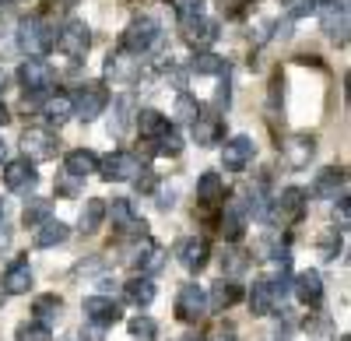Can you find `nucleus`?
I'll use <instances>...</instances> for the list:
<instances>
[{"label":"nucleus","mask_w":351,"mask_h":341,"mask_svg":"<svg viewBox=\"0 0 351 341\" xmlns=\"http://www.w3.org/2000/svg\"><path fill=\"white\" fill-rule=\"evenodd\" d=\"M123 292H127V299H130V303H137V306H148V303L155 299V281H152L148 274L130 278L127 285H123Z\"/></svg>","instance_id":"nucleus-31"},{"label":"nucleus","mask_w":351,"mask_h":341,"mask_svg":"<svg viewBox=\"0 0 351 341\" xmlns=\"http://www.w3.org/2000/svg\"><path fill=\"white\" fill-rule=\"evenodd\" d=\"M0 162H8V145L0 141Z\"/></svg>","instance_id":"nucleus-51"},{"label":"nucleus","mask_w":351,"mask_h":341,"mask_svg":"<svg viewBox=\"0 0 351 341\" xmlns=\"http://www.w3.org/2000/svg\"><path fill=\"white\" fill-rule=\"evenodd\" d=\"M295 296H299V303H306V306H316L319 299H324V278H319V271H302L299 278H295Z\"/></svg>","instance_id":"nucleus-22"},{"label":"nucleus","mask_w":351,"mask_h":341,"mask_svg":"<svg viewBox=\"0 0 351 341\" xmlns=\"http://www.w3.org/2000/svg\"><path fill=\"white\" fill-rule=\"evenodd\" d=\"M120 317H123V309H120V303H116V299H109V296H88L84 299V320L88 324L112 327Z\"/></svg>","instance_id":"nucleus-9"},{"label":"nucleus","mask_w":351,"mask_h":341,"mask_svg":"<svg viewBox=\"0 0 351 341\" xmlns=\"http://www.w3.org/2000/svg\"><path fill=\"white\" fill-rule=\"evenodd\" d=\"M180 152H183V137L176 134L172 127L155 137V155H180Z\"/></svg>","instance_id":"nucleus-38"},{"label":"nucleus","mask_w":351,"mask_h":341,"mask_svg":"<svg viewBox=\"0 0 351 341\" xmlns=\"http://www.w3.org/2000/svg\"><path fill=\"white\" fill-rule=\"evenodd\" d=\"M130 334L141 338V341H155V338H158V324H155L152 317H144V314H141V317L130 320Z\"/></svg>","instance_id":"nucleus-42"},{"label":"nucleus","mask_w":351,"mask_h":341,"mask_svg":"<svg viewBox=\"0 0 351 341\" xmlns=\"http://www.w3.org/2000/svg\"><path fill=\"white\" fill-rule=\"evenodd\" d=\"M120 43H123V49L134 53V56L148 53V49L158 43V21H155V18H134V21L127 25V32H123Z\"/></svg>","instance_id":"nucleus-3"},{"label":"nucleus","mask_w":351,"mask_h":341,"mask_svg":"<svg viewBox=\"0 0 351 341\" xmlns=\"http://www.w3.org/2000/svg\"><path fill=\"white\" fill-rule=\"evenodd\" d=\"M134 183H137V190H144V193L155 190V176L148 173V169H141V176H134Z\"/></svg>","instance_id":"nucleus-47"},{"label":"nucleus","mask_w":351,"mask_h":341,"mask_svg":"<svg viewBox=\"0 0 351 341\" xmlns=\"http://www.w3.org/2000/svg\"><path fill=\"white\" fill-rule=\"evenodd\" d=\"M243 229H246V201L232 197V201H225V211H221V236L239 239Z\"/></svg>","instance_id":"nucleus-17"},{"label":"nucleus","mask_w":351,"mask_h":341,"mask_svg":"<svg viewBox=\"0 0 351 341\" xmlns=\"http://www.w3.org/2000/svg\"><path fill=\"white\" fill-rule=\"evenodd\" d=\"M106 102H109V95H106V89H102V84H84V89L77 92V99H74V113H77V117L88 124V120L102 117Z\"/></svg>","instance_id":"nucleus-12"},{"label":"nucleus","mask_w":351,"mask_h":341,"mask_svg":"<svg viewBox=\"0 0 351 341\" xmlns=\"http://www.w3.org/2000/svg\"><path fill=\"white\" fill-rule=\"evenodd\" d=\"M102 222H106V201H99V197L84 201V208H81V233H99Z\"/></svg>","instance_id":"nucleus-32"},{"label":"nucleus","mask_w":351,"mask_h":341,"mask_svg":"<svg viewBox=\"0 0 351 341\" xmlns=\"http://www.w3.org/2000/svg\"><path fill=\"white\" fill-rule=\"evenodd\" d=\"M106 338V327H99V324H84L81 327V341H102Z\"/></svg>","instance_id":"nucleus-44"},{"label":"nucleus","mask_w":351,"mask_h":341,"mask_svg":"<svg viewBox=\"0 0 351 341\" xmlns=\"http://www.w3.org/2000/svg\"><path fill=\"white\" fill-rule=\"evenodd\" d=\"M18 81H21V89H25V99H32V95H43V92L53 89L56 74H53V67L43 64V60H25L21 71H18Z\"/></svg>","instance_id":"nucleus-4"},{"label":"nucleus","mask_w":351,"mask_h":341,"mask_svg":"<svg viewBox=\"0 0 351 341\" xmlns=\"http://www.w3.org/2000/svg\"><path fill=\"white\" fill-rule=\"evenodd\" d=\"M253 152H256V145H253L246 134H239V137H232L228 145H225L221 165L228 169V173H243V169L250 165V158H253Z\"/></svg>","instance_id":"nucleus-14"},{"label":"nucleus","mask_w":351,"mask_h":341,"mask_svg":"<svg viewBox=\"0 0 351 341\" xmlns=\"http://www.w3.org/2000/svg\"><path fill=\"white\" fill-rule=\"evenodd\" d=\"M274 306H278V296H274V289H271V281H267V278L253 281V292H250V309H253V317L274 314Z\"/></svg>","instance_id":"nucleus-23"},{"label":"nucleus","mask_w":351,"mask_h":341,"mask_svg":"<svg viewBox=\"0 0 351 341\" xmlns=\"http://www.w3.org/2000/svg\"><path fill=\"white\" fill-rule=\"evenodd\" d=\"M337 218H341V229H348V222H351V208H348V197H344V193L337 197Z\"/></svg>","instance_id":"nucleus-46"},{"label":"nucleus","mask_w":351,"mask_h":341,"mask_svg":"<svg viewBox=\"0 0 351 341\" xmlns=\"http://www.w3.org/2000/svg\"><path fill=\"white\" fill-rule=\"evenodd\" d=\"M246 4H250V0H221V11H225L228 18H236V14L246 11Z\"/></svg>","instance_id":"nucleus-45"},{"label":"nucleus","mask_w":351,"mask_h":341,"mask_svg":"<svg viewBox=\"0 0 351 341\" xmlns=\"http://www.w3.org/2000/svg\"><path fill=\"white\" fill-rule=\"evenodd\" d=\"M215 102H218V109H228V102H232V92H228V81H221V89H218Z\"/></svg>","instance_id":"nucleus-48"},{"label":"nucleus","mask_w":351,"mask_h":341,"mask_svg":"<svg viewBox=\"0 0 351 341\" xmlns=\"http://www.w3.org/2000/svg\"><path fill=\"white\" fill-rule=\"evenodd\" d=\"M49 211H53V204L49 201H32L25 208V215H21V222L28 225V229H39V225L49 218Z\"/></svg>","instance_id":"nucleus-39"},{"label":"nucleus","mask_w":351,"mask_h":341,"mask_svg":"<svg viewBox=\"0 0 351 341\" xmlns=\"http://www.w3.org/2000/svg\"><path fill=\"white\" fill-rule=\"evenodd\" d=\"M28 289H32V268H28L25 257L11 261L8 271H4V292L8 296H25Z\"/></svg>","instance_id":"nucleus-19"},{"label":"nucleus","mask_w":351,"mask_h":341,"mask_svg":"<svg viewBox=\"0 0 351 341\" xmlns=\"http://www.w3.org/2000/svg\"><path fill=\"white\" fill-rule=\"evenodd\" d=\"M193 137H197V145H204V148L221 145L225 120H221V117H197V120H193Z\"/></svg>","instance_id":"nucleus-20"},{"label":"nucleus","mask_w":351,"mask_h":341,"mask_svg":"<svg viewBox=\"0 0 351 341\" xmlns=\"http://www.w3.org/2000/svg\"><path fill=\"white\" fill-rule=\"evenodd\" d=\"M56 8H74V4H81V0H53Z\"/></svg>","instance_id":"nucleus-49"},{"label":"nucleus","mask_w":351,"mask_h":341,"mask_svg":"<svg viewBox=\"0 0 351 341\" xmlns=\"http://www.w3.org/2000/svg\"><path fill=\"white\" fill-rule=\"evenodd\" d=\"M324 32L334 39V43H344L348 39V8L344 4H330L324 11Z\"/></svg>","instance_id":"nucleus-25"},{"label":"nucleus","mask_w":351,"mask_h":341,"mask_svg":"<svg viewBox=\"0 0 351 341\" xmlns=\"http://www.w3.org/2000/svg\"><path fill=\"white\" fill-rule=\"evenodd\" d=\"M180 341H200V338H180Z\"/></svg>","instance_id":"nucleus-54"},{"label":"nucleus","mask_w":351,"mask_h":341,"mask_svg":"<svg viewBox=\"0 0 351 341\" xmlns=\"http://www.w3.org/2000/svg\"><path fill=\"white\" fill-rule=\"evenodd\" d=\"M64 169L71 176H92V173H99V158H95V152H88V148H77V152H71L67 158H64Z\"/></svg>","instance_id":"nucleus-26"},{"label":"nucleus","mask_w":351,"mask_h":341,"mask_svg":"<svg viewBox=\"0 0 351 341\" xmlns=\"http://www.w3.org/2000/svg\"><path fill=\"white\" fill-rule=\"evenodd\" d=\"M316 155V137L313 134H291L281 145V158L288 169H306Z\"/></svg>","instance_id":"nucleus-8"},{"label":"nucleus","mask_w":351,"mask_h":341,"mask_svg":"<svg viewBox=\"0 0 351 341\" xmlns=\"http://www.w3.org/2000/svg\"><path fill=\"white\" fill-rule=\"evenodd\" d=\"M176 257H180V264L190 271V274H197V271H204L208 268V257H211V246H208V239H183L180 246H176Z\"/></svg>","instance_id":"nucleus-15"},{"label":"nucleus","mask_w":351,"mask_h":341,"mask_svg":"<svg viewBox=\"0 0 351 341\" xmlns=\"http://www.w3.org/2000/svg\"><path fill=\"white\" fill-rule=\"evenodd\" d=\"M162 257H165L162 246H158V243H152V239H144V243L130 253V264H134L141 274H152V271H158V268H162Z\"/></svg>","instance_id":"nucleus-21"},{"label":"nucleus","mask_w":351,"mask_h":341,"mask_svg":"<svg viewBox=\"0 0 351 341\" xmlns=\"http://www.w3.org/2000/svg\"><path fill=\"white\" fill-rule=\"evenodd\" d=\"M4 124H8V109H4V106H0V127H4Z\"/></svg>","instance_id":"nucleus-52"},{"label":"nucleus","mask_w":351,"mask_h":341,"mask_svg":"<svg viewBox=\"0 0 351 341\" xmlns=\"http://www.w3.org/2000/svg\"><path fill=\"white\" fill-rule=\"evenodd\" d=\"M106 78L112 84H120V89H127V84L141 81V60H130V56L116 53V56H109V64H106Z\"/></svg>","instance_id":"nucleus-16"},{"label":"nucleus","mask_w":351,"mask_h":341,"mask_svg":"<svg viewBox=\"0 0 351 341\" xmlns=\"http://www.w3.org/2000/svg\"><path fill=\"white\" fill-rule=\"evenodd\" d=\"M36 169H32V162L28 158H14V162H8L4 165V187L8 190H32L36 187Z\"/></svg>","instance_id":"nucleus-18"},{"label":"nucleus","mask_w":351,"mask_h":341,"mask_svg":"<svg viewBox=\"0 0 351 341\" xmlns=\"http://www.w3.org/2000/svg\"><path fill=\"white\" fill-rule=\"evenodd\" d=\"M56 46H60V53L71 56V60H81V56L92 49V32H88L84 21H67L60 39H56Z\"/></svg>","instance_id":"nucleus-6"},{"label":"nucleus","mask_w":351,"mask_h":341,"mask_svg":"<svg viewBox=\"0 0 351 341\" xmlns=\"http://www.w3.org/2000/svg\"><path fill=\"white\" fill-rule=\"evenodd\" d=\"M14 341H53V334H49V324H39V320H25V324H18V331H14Z\"/></svg>","instance_id":"nucleus-36"},{"label":"nucleus","mask_w":351,"mask_h":341,"mask_svg":"<svg viewBox=\"0 0 351 341\" xmlns=\"http://www.w3.org/2000/svg\"><path fill=\"white\" fill-rule=\"evenodd\" d=\"M190 71L193 74H228V64L221 60V56H215V53H197Z\"/></svg>","instance_id":"nucleus-34"},{"label":"nucleus","mask_w":351,"mask_h":341,"mask_svg":"<svg viewBox=\"0 0 351 341\" xmlns=\"http://www.w3.org/2000/svg\"><path fill=\"white\" fill-rule=\"evenodd\" d=\"M215 341H236V338H232V334H218Z\"/></svg>","instance_id":"nucleus-53"},{"label":"nucleus","mask_w":351,"mask_h":341,"mask_svg":"<svg viewBox=\"0 0 351 341\" xmlns=\"http://www.w3.org/2000/svg\"><path fill=\"white\" fill-rule=\"evenodd\" d=\"M60 296H39L36 299V306H32V314L39 317V324H49V320H56V314H60Z\"/></svg>","instance_id":"nucleus-37"},{"label":"nucleus","mask_w":351,"mask_h":341,"mask_svg":"<svg viewBox=\"0 0 351 341\" xmlns=\"http://www.w3.org/2000/svg\"><path fill=\"white\" fill-rule=\"evenodd\" d=\"M134 99L130 95H120L116 99V109H112V120H109V134L112 137H123L127 130H130V124H134Z\"/></svg>","instance_id":"nucleus-24"},{"label":"nucleus","mask_w":351,"mask_h":341,"mask_svg":"<svg viewBox=\"0 0 351 341\" xmlns=\"http://www.w3.org/2000/svg\"><path fill=\"white\" fill-rule=\"evenodd\" d=\"M106 215L112 218V229L120 233V236H144L148 233V225H144V218L134 211V204L130 201H112V208H106Z\"/></svg>","instance_id":"nucleus-5"},{"label":"nucleus","mask_w":351,"mask_h":341,"mask_svg":"<svg viewBox=\"0 0 351 341\" xmlns=\"http://www.w3.org/2000/svg\"><path fill=\"white\" fill-rule=\"evenodd\" d=\"M221 193H225V187H221L218 173H204L197 180V197H200V201H221Z\"/></svg>","instance_id":"nucleus-35"},{"label":"nucleus","mask_w":351,"mask_h":341,"mask_svg":"<svg viewBox=\"0 0 351 341\" xmlns=\"http://www.w3.org/2000/svg\"><path fill=\"white\" fill-rule=\"evenodd\" d=\"M344 169H337V165H330V169H324L316 180H313V193L316 197H337V190L344 187Z\"/></svg>","instance_id":"nucleus-28"},{"label":"nucleus","mask_w":351,"mask_h":341,"mask_svg":"<svg viewBox=\"0 0 351 341\" xmlns=\"http://www.w3.org/2000/svg\"><path fill=\"white\" fill-rule=\"evenodd\" d=\"M67 236H71V229L64 222H53V218H46L39 229H36V246L39 250H49V246H60V243H67Z\"/></svg>","instance_id":"nucleus-27"},{"label":"nucleus","mask_w":351,"mask_h":341,"mask_svg":"<svg viewBox=\"0 0 351 341\" xmlns=\"http://www.w3.org/2000/svg\"><path fill=\"white\" fill-rule=\"evenodd\" d=\"M53 32H49V25L43 18H25L18 25V46L21 53L28 56V60H39V56H46L53 49Z\"/></svg>","instance_id":"nucleus-1"},{"label":"nucleus","mask_w":351,"mask_h":341,"mask_svg":"<svg viewBox=\"0 0 351 341\" xmlns=\"http://www.w3.org/2000/svg\"><path fill=\"white\" fill-rule=\"evenodd\" d=\"M274 215H278L281 225H295V222L306 215V190H302V187H288V190H281L278 204H274Z\"/></svg>","instance_id":"nucleus-11"},{"label":"nucleus","mask_w":351,"mask_h":341,"mask_svg":"<svg viewBox=\"0 0 351 341\" xmlns=\"http://www.w3.org/2000/svg\"><path fill=\"white\" fill-rule=\"evenodd\" d=\"M204 314H208V296H204L200 285H183L180 296H176V317L183 324H197Z\"/></svg>","instance_id":"nucleus-7"},{"label":"nucleus","mask_w":351,"mask_h":341,"mask_svg":"<svg viewBox=\"0 0 351 341\" xmlns=\"http://www.w3.org/2000/svg\"><path fill=\"white\" fill-rule=\"evenodd\" d=\"M337 253H341V233L337 229L319 233V257H324V261H337Z\"/></svg>","instance_id":"nucleus-41"},{"label":"nucleus","mask_w":351,"mask_h":341,"mask_svg":"<svg viewBox=\"0 0 351 341\" xmlns=\"http://www.w3.org/2000/svg\"><path fill=\"white\" fill-rule=\"evenodd\" d=\"M4 92H8V74L0 71V95H4Z\"/></svg>","instance_id":"nucleus-50"},{"label":"nucleus","mask_w":351,"mask_h":341,"mask_svg":"<svg viewBox=\"0 0 351 341\" xmlns=\"http://www.w3.org/2000/svg\"><path fill=\"white\" fill-rule=\"evenodd\" d=\"M141 158L137 155H130V152H116V155H109L106 162H102V176L106 180H116V183H127V180H134L137 173H141Z\"/></svg>","instance_id":"nucleus-13"},{"label":"nucleus","mask_w":351,"mask_h":341,"mask_svg":"<svg viewBox=\"0 0 351 341\" xmlns=\"http://www.w3.org/2000/svg\"><path fill=\"white\" fill-rule=\"evenodd\" d=\"M43 113H46V120H49V124L60 127L64 120H71V117H74V99H71L67 92H56V95L43 106Z\"/></svg>","instance_id":"nucleus-29"},{"label":"nucleus","mask_w":351,"mask_h":341,"mask_svg":"<svg viewBox=\"0 0 351 341\" xmlns=\"http://www.w3.org/2000/svg\"><path fill=\"white\" fill-rule=\"evenodd\" d=\"M134 124H137V130H141V137H158L162 130H169V120L162 117L158 109H141L137 117H134Z\"/></svg>","instance_id":"nucleus-30"},{"label":"nucleus","mask_w":351,"mask_h":341,"mask_svg":"<svg viewBox=\"0 0 351 341\" xmlns=\"http://www.w3.org/2000/svg\"><path fill=\"white\" fill-rule=\"evenodd\" d=\"M218 39V25L204 14H193V18H183V43L193 46V49H204Z\"/></svg>","instance_id":"nucleus-10"},{"label":"nucleus","mask_w":351,"mask_h":341,"mask_svg":"<svg viewBox=\"0 0 351 341\" xmlns=\"http://www.w3.org/2000/svg\"><path fill=\"white\" fill-rule=\"evenodd\" d=\"M172 117L180 120V124H193V120L200 117V106H197V99H193V95H180V99H176Z\"/></svg>","instance_id":"nucleus-40"},{"label":"nucleus","mask_w":351,"mask_h":341,"mask_svg":"<svg viewBox=\"0 0 351 341\" xmlns=\"http://www.w3.org/2000/svg\"><path fill=\"white\" fill-rule=\"evenodd\" d=\"M243 257H246V253H239V250H232L228 257H225V268H228L232 274H239V271L246 268V261H243Z\"/></svg>","instance_id":"nucleus-43"},{"label":"nucleus","mask_w":351,"mask_h":341,"mask_svg":"<svg viewBox=\"0 0 351 341\" xmlns=\"http://www.w3.org/2000/svg\"><path fill=\"white\" fill-rule=\"evenodd\" d=\"M341 341H348V338H341Z\"/></svg>","instance_id":"nucleus-55"},{"label":"nucleus","mask_w":351,"mask_h":341,"mask_svg":"<svg viewBox=\"0 0 351 341\" xmlns=\"http://www.w3.org/2000/svg\"><path fill=\"white\" fill-rule=\"evenodd\" d=\"M21 148H25L28 162H49V158H56V152H60V141H56V134L46 130V127H28L21 134Z\"/></svg>","instance_id":"nucleus-2"},{"label":"nucleus","mask_w":351,"mask_h":341,"mask_svg":"<svg viewBox=\"0 0 351 341\" xmlns=\"http://www.w3.org/2000/svg\"><path fill=\"white\" fill-rule=\"evenodd\" d=\"M236 299H239V285H232V281H225V278H221V281H215L208 306H211V309H228Z\"/></svg>","instance_id":"nucleus-33"}]
</instances>
